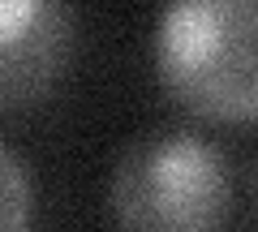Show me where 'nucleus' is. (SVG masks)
Here are the masks:
<instances>
[{"label": "nucleus", "mask_w": 258, "mask_h": 232, "mask_svg": "<svg viewBox=\"0 0 258 232\" xmlns=\"http://www.w3.org/2000/svg\"><path fill=\"white\" fill-rule=\"evenodd\" d=\"M228 202L232 181L224 155L185 129L134 142L108 189L116 232H224Z\"/></svg>", "instance_id": "2"}, {"label": "nucleus", "mask_w": 258, "mask_h": 232, "mask_svg": "<svg viewBox=\"0 0 258 232\" xmlns=\"http://www.w3.org/2000/svg\"><path fill=\"white\" fill-rule=\"evenodd\" d=\"M35 228V185L30 172L5 142H0V232Z\"/></svg>", "instance_id": "4"}, {"label": "nucleus", "mask_w": 258, "mask_h": 232, "mask_svg": "<svg viewBox=\"0 0 258 232\" xmlns=\"http://www.w3.org/2000/svg\"><path fill=\"white\" fill-rule=\"evenodd\" d=\"M258 0H168L155 30V73L176 108L215 125H254Z\"/></svg>", "instance_id": "1"}, {"label": "nucleus", "mask_w": 258, "mask_h": 232, "mask_svg": "<svg viewBox=\"0 0 258 232\" xmlns=\"http://www.w3.org/2000/svg\"><path fill=\"white\" fill-rule=\"evenodd\" d=\"M69 56L74 18L64 0H0V112L47 99Z\"/></svg>", "instance_id": "3"}]
</instances>
